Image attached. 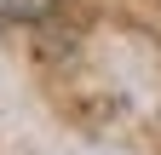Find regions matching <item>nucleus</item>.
Segmentation results:
<instances>
[{
	"mask_svg": "<svg viewBox=\"0 0 161 155\" xmlns=\"http://www.w3.org/2000/svg\"><path fill=\"white\" fill-rule=\"evenodd\" d=\"M46 12H52V0H0V17L6 23H35Z\"/></svg>",
	"mask_w": 161,
	"mask_h": 155,
	"instance_id": "f257e3e1",
	"label": "nucleus"
}]
</instances>
